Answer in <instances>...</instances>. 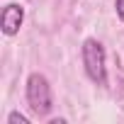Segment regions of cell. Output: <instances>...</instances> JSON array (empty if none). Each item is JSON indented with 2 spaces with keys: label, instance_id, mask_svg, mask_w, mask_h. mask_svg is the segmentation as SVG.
I'll list each match as a JSON object with an SVG mask.
<instances>
[{
  "label": "cell",
  "instance_id": "obj_3",
  "mask_svg": "<svg viewBox=\"0 0 124 124\" xmlns=\"http://www.w3.org/2000/svg\"><path fill=\"white\" fill-rule=\"evenodd\" d=\"M22 20H24V8H22V5H17V3L5 5L3 15H0V24H3V32H5L8 37L17 34V32H20V27H22Z\"/></svg>",
  "mask_w": 124,
  "mask_h": 124
},
{
  "label": "cell",
  "instance_id": "obj_5",
  "mask_svg": "<svg viewBox=\"0 0 124 124\" xmlns=\"http://www.w3.org/2000/svg\"><path fill=\"white\" fill-rule=\"evenodd\" d=\"M117 15H119L122 22H124V0H117Z\"/></svg>",
  "mask_w": 124,
  "mask_h": 124
},
{
  "label": "cell",
  "instance_id": "obj_4",
  "mask_svg": "<svg viewBox=\"0 0 124 124\" xmlns=\"http://www.w3.org/2000/svg\"><path fill=\"white\" fill-rule=\"evenodd\" d=\"M8 122H10V124H29V119H27L24 114H20V112H10Z\"/></svg>",
  "mask_w": 124,
  "mask_h": 124
},
{
  "label": "cell",
  "instance_id": "obj_2",
  "mask_svg": "<svg viewBox=\"0 0 124 124\" xmlns=\"http://www.w3.org/2000/svg\"><path fill=\"white\" fill-rule=\"evenodd\" d=\"M27 102L34 114L44 117L51 112V88L41 73H32L27 78Z\"/></svg>",
  "mask_w": 124,
  "mask_h": 124
},
{
  "label": "cell",
  "instance_id": "obj_1",
  "mask_svg": "<svg viewBox=\"0 0 124 124\" xmlns=\"http://www.w3.org/2000/svg\"><path fill=\"white\" fill-rule=\"evenodd\" d=\"M83 63L85 73L93 83L105 85L107 83V71H105V49L97 39H85L83 41Z\"/></svg>",
  "mask_w": 124,
  "mask_h": 124
}]
</instances>
